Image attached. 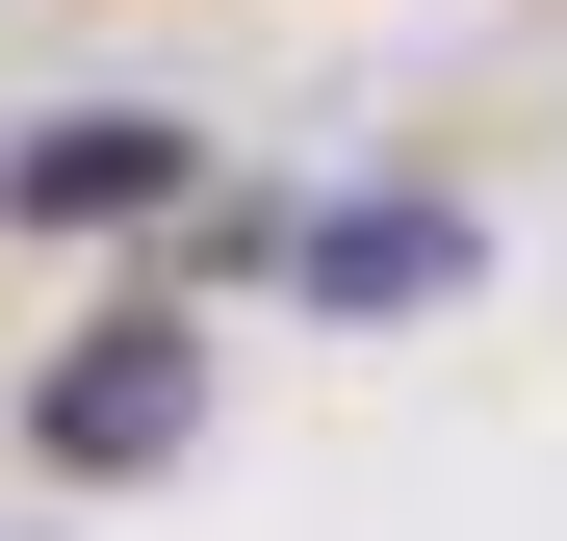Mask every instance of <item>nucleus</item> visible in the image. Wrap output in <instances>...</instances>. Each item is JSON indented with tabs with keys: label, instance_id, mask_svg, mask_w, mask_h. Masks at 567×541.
I'll return each instance as SVG.
<instances>
[{
	"label": "nucleus",
	"instance_id": "obj_1",
	"mask_svg": "<svg viewBox=\"0 0 567 541\" xmlns=\"http://www.w3.org/2000/svg\"><path fill=\"white\" fill-rule=\"evenodd\" d=\"M181 413H207V361H181V335H104V361L52 387V465H155Z\"/></svg>",
	"mask_w": 567,
	"mask_h": 541
},
{
	"label": "nucleus",
	"instance_id": "obj_2",
	"mask_svg": "<svg viewBox=\"0 0 567 541\" xmlns=\"http://www.w3.org/2000/svg\"><path fill=\"white\" fill-rule=\"evenodd\" d=\"M27 207H52V232H130V207H181V129H130V104H104V129H52V155H27Z\"/></svg>",
	"mask_w": 567,
	"mask_h": 541
},
{
	"label": "nucleus",
	"instance_id": "obj_3",
	"mask_svg": "<svg viewBox=\"0 0 567 541\" xmlns=\"http://www.w3.org/2000/svg\"><path fill=\"white\" fill-rule=\"evenodd\" d=\"M310 284H336V310H388V284H464V207H336V232H310Z\"/></svg>",
	"mask_w": 567,
	"mask_h": 541
}]
</instances>
